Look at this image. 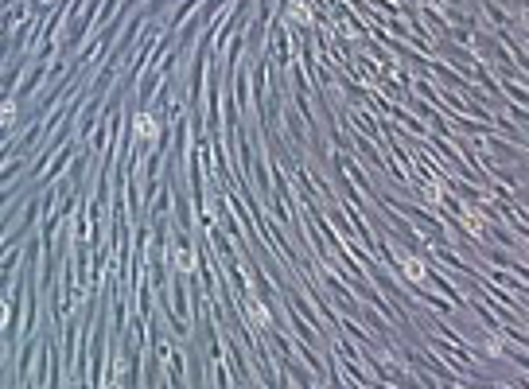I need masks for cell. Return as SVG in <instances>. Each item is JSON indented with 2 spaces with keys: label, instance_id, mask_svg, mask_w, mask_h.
<instances>
[{
  "label": "cell",
  "instance_id": "obj_1",
  "mask_svg": "<svg viewBox=\"0 0 529 389\" xmlns=\"http://www.w3.org/2000/svg\"><path fill=\"white\" fill-rule=\"evenodd\" d=\"M195 12H199V0H179V4H175V8H172V16H167L164 31H179L183 24H187V20L195 16Z\"/></svg>",
  "mask_w": 529,
  "mask_h": 389
}]
</instances>
